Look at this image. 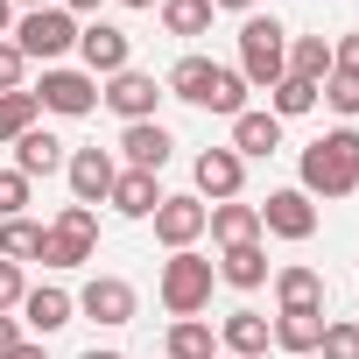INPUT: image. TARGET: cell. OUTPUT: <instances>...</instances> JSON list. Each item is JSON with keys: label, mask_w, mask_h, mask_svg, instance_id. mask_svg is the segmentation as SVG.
<instances>
[{"label": "cell", "mask_w": 359, "mask_h": 359, "mask_svg": "<svg viewBox=\"0 0 359 359\" xmlns=\"http://www.w3.org/2000/svg\"><path fill=\"white\" fill-rule=\"evenodd\" d=\"M331 78H359V29L331 43Z\"/></svg>", "instance_id": "obj_35"}, {"label": "cell", "mask_w": 359, "mask_h": 359, "mask_svg": "<svg viewBox=\"0 0 359 359\" xmlns=\"http://www.w3.org/2000/svg\"><path fill=\"white\" fill-rule=\"evenodd\" d=\"M331 113H345V127L359 120V78H324V92H317Z\"/></svg>", "instance_id": "obj_33"}, {"label": "cell", "mask_w": 359, "mask_h": 359, "mask_svg": "<svg viewBox=\"0 0 359 359\" xmlns=\"http://www.w3.org/2000/svg\"><path fill=\"white\" fill-rule=\"evenodd\" d=\"M78 359H120V352H113V345H92V352H78Z\"/></svg>", "instance_id": "obj_42"}, {"label": "cell", "mask_w": 359, "mask_h": 359, "mask_svg": "<svg viewBox=\"0 0 359 359\" xmlns=\"http://www.w3.org/2000/svg\"><path fill=\"white\" fill-rule=\"evenodd\" d=\"M162 92L184 99V106H205V113H226V120L247 113V78L226 71V64H212V57H176L169 78H162Z\"/></svg>", "instance_id": "obj_1"}, {"label": "cell", "mask_w": 359, "mask_h": 359, "mask_svg": "<svg viewBox=\"0 0 359 359\" xmlns=\"http://www.w3.org/2000/svg\"><path fill=\"white\" fill-rule=\"evenodd\" d=\"M36 106H43V113H64V120H85V113L99 106V78H92V71H64V64H43Z\"/></svg>", "instance_id": "obj_7"}, {"label": "cell", "mask_w": 359, "mask_h": 359, "mask_svg": "<svg viewBox=\"0 0 359 359\" xmlns=\"http://www.w3.org/2000/svg\"><path fill=\"white\" fill-rule=\"evenodd\" d=\"M29 198H36V184L22 169H0V219H22L29 212Z\"/></svg>", "instance_id": "obj_32"}, {"label": "cell", "mask_w": 359, "mask_h": 359, "mask_svg": "<svg viewBox=\"0 0 359 359\" xmlns=\"http://www.w3.org/2000/svg\"><path fill=\"white\" fill-rule=\"evenodd\" d=\"M275 303H282V310H324V275L303 268V261L275 268Z\"/></svg>", "instance_id": "obj_23"}, {"label": "cell", "mask_w": 359, "mask_h": 359, "mask_svg": "<svg viewBox=\"0 0 359 359\" xmlns=\"http://www.w3.org/2000/svg\"><path fill=\"white\" fill-rule=\"evenodd\" d=\"M8 359H50V352H43V345H36V338H22V345H15V352H8Z\"/></svg>", "instance_id": "obj_38"}, {"label": "cell", "mask_w": 359, "mask_h": 359, "mask_svg": "<svg viewBox=\"0 0 359 359\" xmlns=\"http://www.w3.org/2000/svg\"><path fill=\"white\" fill-rule=\"evenodd\" d=\"M212 15H219L212 0H162V29H169V36H184V43H191V36H205V29H212Z\"/></svg>", "instance_id": "obj_28"}, {"label": "cell", "mask_w": 359, "mask_h": 359, "mask_svg": "<svg viewBox=\"0 0 359 359\" xmlns=\"http://www.w3.org/2000/svg\"><path fill=\"white\" fill-rule=\"evenodd\" d=\"M268 331H275V345H282L289 359H317L324 310H275V317H268Z\"/></svg>", "instance_id": "obj_17"}, {"label": "cell", "mask_w": 359, "mask_h": 359, "mask_svg": "<svg viewBox=\"0 0 359 359\" xmlns=\"http://www.w3.org/2000/svg\"><path fill=\"white\" fill-rule=\"evenodd\" d=\"M289 78H303V85L324 92V78H331V43H324V36H296V43H289Z\"/></svg>", "instance_id": "obj_26"}, {"label": "cell", "mask_w": 359, "mask_h": 359, "mask_svg": "<svg viewBox=\"0 0 359 359\" xmlns=\"http://www.w3.org/2000/svg\"><path fill=\"white\" fill-rule=\"evenodd\" d=\"M233 71L247 78V92L282 85V78H289V29H282L275 15H240V64H233Z\"/></svg>", "instance_id": "obj_3"}, {"label": "cell", "mask_w": 359, "mask_h": 359, "mask_svg": "<svg viewBox=\"0 0 359 359\" xmlns=\"http://www.w3.org/2000/svg\"><path fill=\"white\" fill-rule=\"evenodd\" d=\"M317 106V85H303V78H282V85H268V113L275 120H303Z\"/></svg>", "instance_id": "obj_30"}, {"label": "cell", "mask_w": 359, "mask_h": 359, "mask_svg": "<svg viewBox=\"0 0 359 359\" xmlns=\"http://www.w3.org/2000/svg\"><path fill=\"white\" fill-rule=\"evenodd\" d=\"M15 8H22V15H29V8H57V0H15Z\"/></svg>", "instance_id": "obj_43"}, {"label": "cell", "mask_w": 359, "mask_h": 359, "mask_svg": "<svg viewBox=\"0 0 359 359\" xmlns=\"http://www.w3.org/2000/svg\"><path fill=\"white\" fill-rule=\"evenodd\" d=\"M254 212H261V233H275L289 247H303L317 233V198H303V191H268V205H254Z\"/></svg>", "instance_id": "obj_11"}, {"label": "cell", "mask_w": 359, "mask_h": 359, "mask_svg": "<svg viewBox=\"0 0 359 359\" xmlns=\"http://www.w3.org/2000/svg\"><path fill=\"white\" fill-rule=\"evenodd\" d=\"M64 15H99V0H57Z\"/></svg>", "instance_id": "obj_39"}, {"label": "cell", "mask_w": 359, "mask_h": 359, "mask_svg": "<svg viewBox=\"0 0 359 359\" xmlns=\"http://www.w3.org/2000/svg\"><path fill=\"white\" fill-rule=\"evenodd\" d=\"M212 8H233V15H254V0H212Z\"/></svg>", "instance_id": "obj_41"}, {"label": "cell", "mask_w": 359, "mask_h": 359, "mask_svg": "<svg viewBox=\"0 0 359 359\" xmlns=\"http://www.w3.org/2000/svg\"><path fill=\"white\" fill-rule=\"evenodd\" d=\"M240 184H247V162H240L233 148H205V155H198V198L226 205V198H240Z\"/></svg>", "instance_id": "obj_16"}, {"label": "cell", "mask_w": 359, "mask_h": 359, "mask_svg": "<svg viewBox=\"0 0 359 359\" xmlns=\"http://www.w3.org/2000/svg\"><path fill=\"white\" fill-rule=\"evenodd\" d=\"M219 282H233V289H261V282H268V247H261V240L226 247V254H219Z\"/></svg>", "instance_id": "obj_25"}, {"label": "cell", "mask_w": 359, "mask_h": 359, "mask_svg": "<svg viewBox=\"0 0 359 359\" xmlns=\"http://www.w3.org/2000/svg\"><path fill=\"white\" fill-rule=\"evenodd\" d=\"M205 233H212L219 247H247V240H261V212H254V205H240V198H226V205H212Z\"/></svg>", "instance_id": "obj_22"}, {"label": "cell", "mask_w": 359, "mask_h": 359, "mask_svg": "<svg viewBox=\"0 0 359 359\" xmlns=\"http://www.w3.org/2000/svg\"><path fill=\"white\" fill-rule=\"evenodd\" d=\"M15 345H22V324H15V317H0V359H8Z\"/></svg>", "instance_id": "obj_37"}, {"label": "cell", "mask_w": 359, "mask_h": 359, "mask_svg": "<svg viewBox=\"0 0 359 359\" xmlns=\"http://www.w3.org/2000/svg\"><path fill=\"white\" fill-rule=\"evenodd\" d=\"M92 247H99V212L92 205H64L57 212V226H43V268H85L92 261Z\"/></svg>", "instance_id": "obj_5"}, {"label": "cell", "mask_w": 359, "mask_h": 359, "mask_svg": "<svg viewBox=\"0 0 359 359\" xmlns=\"http://www.w3.org/2000/svg\"><path fill=\"white\" fill-rule=\"evenodd\" d=\"M22 296H29L22 268H15V261H0V317H8V310H22Z\"/></svg>", "instance_id": "obj_36"}, {"label": "cell", "mask_w": 359, "mask_h": 359, "mask_svg": "<svg viewBox=\"0 0 359 359\" xmlns=\"http://www.w3.org/2000/svg\"><path fill=\"white\" fill-rule=\"evenodd\" d=\"M78 57H85L92 78H120V71H134V36L113 29V22H85L78 29Z\"/></svg>", "instance_id": "obj_10"}, {"label": "cell", "mask_w": 359, "mask_h": 359, "mask_svg": "<svg viewBox=\"0 0 359 359\" xmlns=\"http://www.w3.org/2000/svg\"><path fill=\"white\" fill-rule=\"evenodd\" d=\"M36 254H43V226H36L29 212H22V219H0V261L22 268V261H36Z\"/></svg>", "instance_id": "obj_27"}, {"label": "cell", "mask_w": 359, "mask_h": 359, "mask_svg": "<svg viewBox=\"0 0 359 359\" xmlns=\"http://www.w3.org/2000/svg\"><path fill=\"white\" fill-rule=\"evenodd\" d=\"M275 148H282V120L247 106V113L233 120V155H240V162H261V155H275Z\"/></svg>", "instance_id": "obj_20"}, {"label": "cell", "mask_w": 359, "mask_h": 359, "mask_svg": "<svg viewBox=\"0 0 359 359\" xmlns=\"http://www.w3.org/2000/svg\"><path fill=\"white\" fill-rule=\"evenodd\" d=\"M0 36H15V0H0Z\"/></svg>", "instance_id": "obj_40"}, {"label": "cell", "mask_w": 359, "mask_h": 359, "mask_svg": "<svg viewBox=\"0 0 359 359\" xmlns=\"http://www.w3.org/2000/svg\"><path fill=\"white\" fill-rule=\"evenodd\" d=\"M303 198H352L359 191V127H331L303 148Z\"/></svg>", "instance_id": "obj_2"}, {"label": "cell", "mask_w": 359, "mask_h": 359, "mask_svg": "<svg viewBox=\"0 0 359 359\" xmlns=\"http://www.w3.org/2000/svg\"><path fill=\"white\" fill-rule=\"evenodd\" d=\"M162 359H219V331H212L205 317H176V324H169Z\"/></svg>", "instance_id": "obj_24"}, {"label": "cell", "mask_w": 359, "mask_h": 359, "mask_svg": "<svg viewBox=\"0 0 359 359\" xmlns=\"http://www.w3.org/2000/svg\"><path fill=\"white\" fill-rule=\"evenodd\" d=\"M212 282H219V268H212L198 247H184V254H169V261H162L155 296H162V310H169V317H198V310L212 303Z\"/></svg>", "instance_id": "obj_4"}, {"label": "cell", "mask_w": 359, "mask_h": 359, "mask_svg": "<svg viewBox=\"0 0 359 359\" xmlns=\"http://www.w3.org/2000/svg\"><path fill=\"white\" fill-rule=\"evenodd\" d=\"M169 148H176V134H169L162 120H134V127H120V155H127V169H148V176H162Z\"/></svg>", "instance_id": "obj_14"}, {"label": "cell", "mask_w": 359, "mask_h": 359, "mask_svg": "<svg viewBox=\"0 0 359 359\" xmlns=\"http://www.w3.org/2000/svg\"><path fill=\"white\" fill-rule=\"evenodd\" d=\"M162 198H169V191L155 184L148 169H120V176H113V198H106V205H113L120 219H155V205H162Z\"/></svg>", "instance_id": "obj_18"}, {"label": "cell", "mask_w": 359, "mask_h": 359, "mask_svg": "<svg viewBox=\"0 0 359 359\" xmlns=\"http://www.w3.org/2000/svg\"><path fill=\"white\" fill-rule=\"evenodd\" d=\"M113 176H120L113 148H71V155H64V184H71V205H106V198H113Z\"/></svg>", "instance_id": "obj_9"}, {"label": "cell", "mask_w": 359, "mask_h": 359, "mask_svg": "<svg viewBox=\"0 0 359 359\" xmlns=\"http://www.w3.org/2000/svg\"><path fill=\"white\" fill-rule=\"evenodd\" d=\"M99 99H106V106H113V113L134 127V120H155V99H162V85H155L148 71H120V78H106V92H99Z\"/></svg>", "instance_id": "obj_13"}, {"label": "cell", "mask_w": 359, "mask_h": 359, "mask_svg": "<svg viewBox=\"0 0 359 359\" xmlns=\"http://www.w3.org/2000/svg\"><path fill=\"white\" fill-rule=\"evenodd\" d=\"M29 64L43 57V64H57L64 50H78V15H64V8H29V15H15V36H8Z\"/></svg>", "instance_id": "obj_6"}, {"label": "cell", "mask_w": 359, "mask_h": 359, "mask_svg": "<svg viewBox=\"0 0 359 359\" xmlns=\"http://www.w3.org/2000/svg\"><path fill=\"white\" fill-rule=\"evenodd\" d=\"M205 219H212L205 198H162V205H155V240H162L169 254H184V247L205 240Z\"/></svg>", "instance_id": "obj_12"}, {"label": "cell", "mask_w": 359, "mask_h": 359, "mask_svg": "<svg viewBox=\"0 0 359 359\" xmlns=\"http://www.w3.org/2000/svg\"><path fill=\"white\" fill-rule=\"evenodd\" d=\"M120 8H162V0H120Z\"/></svg>", "instance_id": "obj_44"}, {"label": "cell", "mask_w": 359, "mask_h": 359, "mask_svg": "<svg viewBox=\"0 0 359 359\" xmlns=\"http://www.w3.org/2000/svg\"><path fill=\"white\" fill-rule=\"evenodd\" d=\"M36 113H43L36 92H0V148H15V141L36 127Z\"/></svg>", "instance_id": "obj_29"}, {"label": "cell", "mask_w": 359, "mask_h": 359, "mask_svg": "<svg viewBox=\"0 0 359 359\" xmlns=\"http://www.w3.org/2000/svg\"><path fill=\"white\" fill-rule=\"evenodd\" d=\"M134 310H141V296H134L127 275H92V282L78 289V317H92V324H106V331L134 324Z\"/></svg>", "instance_id": "obj_8"}, {"label": "cell", "mask_w": 359, "mask_h": 359, "mask_svg": "<svg viewBox=\"0 0 359 359\" xmlns=\"http://www.w3.org/2000/svg\"><path fill=\"white\" fill-rule=\"evenodd\" d=\"M71 317H78V296H71V289H57V282H43V289H29V296H22V324H29L36 338L64 331Z\"/></svg>", "instance_id": "obj_15"}, {"label": "cell", "mask_w": 359, "mask_h": 359, "mask_svg": "<svg viewBox=\"0 0 359 359\" xmlns=\"http://www.w3.org/2000/svg\"><path fill=\"white\" fill-rule=\"evenodd\" d=\"M0 92H29V57L0 36Z\"/></svg>", "instance_id": "obj_34"}, {"label": "cell", "mask_w": 359, "mask_h": 359, "mask_svg": "<svg viewBox=\"0 0 359 359\" xmlns=\"http://www.w3.org/2000/svg\"><path fill=\"white\" fill-rule=\"evenodd\" d=\"M317 352H324V359H359V324H345V317H324V338H317Z\"/></svg>", "instance_id": "obj_31"}, {"label": "cell", "mask_w": 359, "mask_h": 359, "mask_svg": "<svg viewBox=\"0 0 359 359\" xmlns=\"http://www.w3.org/2000/svg\"><path fill=\"white\" fill-rule=\"evenodd\" d=\"M219 345H226V359H261V352L275 345V331H268L261 310H233V317L219 324Z\"/></svg>", "instance_id": "obj_19"}, {"label": "cell", "mask_w": 359, "mask_h": 359, "mask_svg": "<svg viewBox=\"0 0 359 359\" xmlns=\"http://www.w3.org/2000/svg\"><path fill=\"white\" fill-rule=\"evenodd\" d=\"M15 169L29 176V184H36V176H57V169H64V141H57L50 127H29V134L15 141Z\"/></svg>", "instance_id": "obj_21"}]
</instances>
